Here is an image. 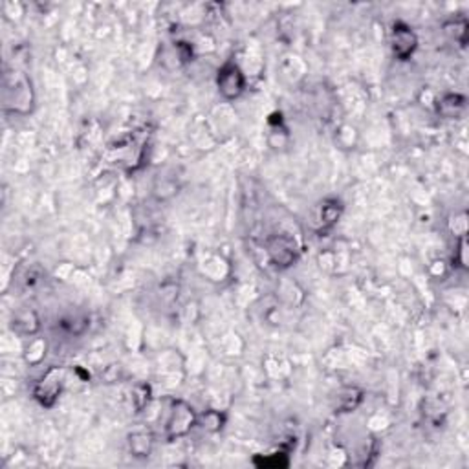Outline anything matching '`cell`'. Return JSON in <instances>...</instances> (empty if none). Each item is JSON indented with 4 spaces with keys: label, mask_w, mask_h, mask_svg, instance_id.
Instances as JSON below:
<instances>
[{
    "label": "cell",
    "mask_w": 469,
    "mask_h": 469,
    "mask_svg": "<svg viewBox=\"0 0 469 469\" xmlns=\"http://www.w3.org/2000/svg\"><path fill=\"white\" fill-rule=\"evenodd\" d=\"M4 105L6 108L19 114H28L33 107L32 81L22 72H10L4 77Z\"/></svg>",
    "instance_id": "cell-1"
},
{
    "label": "cell",
    "mask_w": 469,
    "mask_h": 469,
    "mask_svg": "<svg viewBox=\"0 0 469 469\" xmlns=\"http://www.w3.org/2000/svg\"><path fill=\"white\" fill-rule=\"evenodd\" d=\"M197 422L198 418L197 414H194V411H192L191 405L182 402V399H174L173 404H171L167 423H165L167 438H169V440H174V438L185 437Z\"/></svg>",
    "instance_id": "cell-2"
},
{
    "label": "cell",
    "mask_w": 469,
    "mask_h": 469,
    "mask_svg": "<svg viewBox=\"0 0 469 469\" xmlns=\"http://www.w3.org/2000/svg\"><path fill=\"white\" fill-rule=\"evenodd\" d=\"M62 381H65V371L59 366H52L46 374L41 378L37 385H35V398L44 407H52L57 402L59 395H61Z\"/></svg>",
    "instance_id": "cell-3"
},
{
    "label": "cell",
    "mask_w": 469,
    "mask_h": 469,
    "mask_svg": "<svg viewBox=\"0 0 469 469\" xmlns=\"http://www.w3.org/2000/svg\"><path fill=\"white\" fill-rule=\"evenodd\" d=\"M216 86L225 99H237L246 88V77L234 62H225L216 75Z\"/></svg>",
    "instance_id": "cell-4"
},
{
    "label": "cell",
    "mask_w": 469,
    "mask_h": 469,
    "mask_svg": "<svg viewBox=\"0 0 469 469\" xmlns=\"http://www.w3.org/2000/svg\"><path fill=\"white\" fill-rule=\"evenodd\" d=\"M390 44H392V52L398 57L399 61H405L409 57L413 55L414 50L418 48V37L414 29L409 26V24L395 22L392 26V35H390Z\"/></svg>",
    "instance_id": "cell-5"
},
{
    "label": "cell",
    "mask_w": 469,
    "mask_h": 469,
    "mask_svg": "<svg viewBox=\"0 0 469 469\" xmlns=\"http://www.w3.org/2000/svg\"><path fill=\"white\" fill-rule=\"evenodd\" d=\"M267 255H270L275 266L288 267L297 260V246L291 239H288L284 234H279V237H273L267 242Z\"/></svg>",
    "instance_id": "cell-6"
},
{
    "label": "cell",
    "mask_w": 469,
    "mask_h": 469,
    "mask_svg": "<svg viewBox=\"0 0 469 469\" xmlns=\"http://www.w3.org/2000/svg\"><path fill=\"white\" fill-rule=\"evenodd\" d=\"M343 213V204L338 198H324L319 206L315 207V224L317 230H329L336 222L339 220V216Z\"/></svg>",
    "instance_id": "cell-7"
},
{
    "label": "cell",
    "mask_w": 469,
    "mask_h": 469,
    "mask_svg": "<svg viewBox=\"0 0 469 469\" xmlns=\"http://www.w3.org/2000/svg\"><path fill=\"white\" fill-rule=\"evenodd\" d=\"M464 107H465L464 95L446 94V95H442L440 101H438L437 110L440 116L451 119V117H458L460 114H462V110H464Z\"/></svg>",
    "instance_id": "cell-8"
},
{
    "label": "cell",
    "mask_w": 469,
    "mask_h": 469,
    "mask_svg": "<svg viewBox=\"0 0 469 469\" xmlns=\"http://www.w3.org/2000/svg\"><path fill=\"white\" fill-rule=\"evenodd\" d=\"M363 392L356 387H345L338 395V411L339 413H350L357 405L362 404Z\"/></svg>",
    "instance_id": "cell-9"
},
{
    "label": "cell",
    "mask_w": 469,
    "mask_h": 469,
    "mask_svg": "<svg viewBox=\"0 0 469 469\" xmlns=\"http://www.w3.org/2000/svg\"><path fill=\"white\" fill-rule=\"evenodd\" d=\"M128 447H131L134 456H149L150 449H152V437H150V432H132L131 437H128Z\"/></svg>",
    "instance_id": "cell-10"
},
{
    "label": "cell",
    "mask_w": 469,
    "mask_h": 469,
    "mask_svg": "<svg viewBox=\"0 0 469 469\" xmlns=\"http://www.w3.org/2000/svg\"><path fill=\"white\" fill-rule=\"evenodd\" d=\"M444 29L451 39H455V43L465 44V41H468V20L465 19L449 20V22H446Z\"/></svg>",
    "instance_id": "cell-11"
},
{
    "label": "cell",
    "mask_w": 469,
    "mask_h": 469,
    "mask_svg": "<svg viewBox=\"0 0 469 469\" xmlns=\"http://www.w3.org/2000/svg\"><path fill=\"white\" fill-rule=\"evenodd\" d=\"M198 422L207 431H220L222 425H224V416L218 411H207L206 414L198 418Z\"/></svg>",
    "instance_id": "cell-12"
},
{
    "label": "cell",
    "mask_w": 469,
    "mask_h": 469,
    "mask_svg": "<svg viewBox=\"0 0 469 469\" xmlns=\"http://www.w3.org/2000/svg\"><path fill=\"white\" fill-rule=\"evenodd\" d=\"M150 398V389L149 385H136V389H134V396H132V402H134V407L136 411H141V409L145 407L149 404Z\"/></svg>",
    "instance_id": "cell-13"
},
{
    "label": "cell",
    "mask_w": 469,
    "mask_h": 469,
    "mask_svg": "<svg viewBox=\"0 0 469 469\" xmlns=\"http://www.w3.org/2000/svg\"><path fill=\"white\" fill-rule=\"evenodd\" d=\"M456 263L460 264L462 267H465L468 264H465V237H460V242H458V249H456Z\"/></svg>",
    "instance_id": "cell-14"
}]
</instances>
